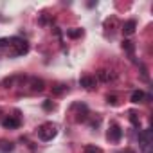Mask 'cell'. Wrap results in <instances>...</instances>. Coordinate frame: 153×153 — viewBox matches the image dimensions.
I'll use <instances>...</instances> for the list:
<instances>
[{"instance_id": "6da1fadb", "label": "cell", "mask_w": 153, "mask_h": 153, "mask_svg": "<svg viewBox=\"0 0 153 153\" xmlns=\"http://www.w3.org/2000/svg\"><path fill=\"white\" fill-rule=\"evenodd\" d=\"M56 133H58V128L52 123H43L42 126H38V137L42 140H51L56 137Z\"/></svg>"}, {"instance_id": "7a4b0ae2", "label": "cell", "mask_w": 153, "mask_h": 153, "mask_svg": "<svg viewBox=\"0 0 153 153\" xmlns=\"http://www.w3.org/2000/svg\"><path fill=\"white\" fill-rule=\"evenodd\" d=\"M9 47H13L11 56H22V54H27V51H29L27 42L22 40V38H11L9 40Z\"/></svg>"}, {"instance_id": "3957f363", "label": "cell", "mask_w": 153, "mask_h": 153, "mask_svg": "<svg viewBox=\"0 0 153 153\" xmlns=\"http://www.w3.org/2000/svg\"><path fill=\"white\" fill-rule=\"evenodd\" d=\"M121 137H123V130H121V126H119V124H115V123H112V124H110V128H108L106 139H108L110 142H119V140H121Z\"/></svg>"}, {"instance_id": "277c9868", "label": "cell", "mask_w": 153, "mask_h": 153, "mask_svg": "<svg viewBox=\"0 0 153 153\" xmlns=\"http://www.w3.org/2000/svg\"><path fill=\"white\" fill-rule=\"evenodd\" d=\"M72 110H76V121H78V123H85L88 119V108H87V105L76 103L72 106Z\"/></svg>"}, {"instance_id": "5b68a950", "label": "cell", "mask_w": 153, "mask_h": 153, "mask_svg": "<svg viewBox=\"0 0 153 153\" xmlns=\"http://www.w3.org/2000/svg\"><path fill=\"white\" fill-rule=\"evenodd\" d=\"M29 87H31V92H43L45 90L43 79H38V78H31L29 79Z\"/></svg>"}, {"instance_id": "8992f818", "label": "cell", "mask_w": 153, "mask_h": 153, "mask_svg": "<svg viewBox=\"0 0 153 153\" xmlns=\"http://www.w3.org/2000/svg\"><path fill=\"white\" fill-rule=\"evenodd\" d=\"M79 85L83 88H87V90H92L96 87V78L94 76H83V78L79 79Z\"/></svg>"}, {"instance_id": "52a82bcc", "label": "cell", "mask_w": 153, "mask_h": 153, "mask_svg": "<svg viewBox=\"0 0 153 153\" xmlns=\"http://www.w3.org/2000/svg\"><path fill=\"white\" fill-rule=\"evenodd\" d=\"M20 119L18 117H6L4 121H2V126L4 128H9V130H16L18 126H20Z\"/></svg>"}, {"instance_id": "ba28073f", "label": "cell", "mask_w": 153, "mask_h": 153, "mask_svg": "<svg viewBox=\"0 0 153 153\" xmlns=\"http://www.w3.org/2000/svg\"><path fill=\"white\" fill-rule=\"evenodd\" d=\"M135 29H137V22H135V20H128V22H124V25H123V33H124L126 36H131V34L135 33Z\"/></svg>"}, {"instance_id": "9c48e42d", "label": "cell", "mask_w": 153, "mask_h": 153, "mask_svg": "<svg viewBox=\"0 0 153 153\" xmlns=\"http://www.w3.org/2000/svg\"><path fill=\"white\" fill-rule=\"evenodd\" d=\"M123 51L128 52L130 58H133V54H135V43H133L131 40H124V42H123Z\"/></svg>"}, {"instance_id": "30bf717a", "label": "cell", "mask_w": 153, "mask_h": 153, "mask_svg": "<svg viewBox=\"0 0 153 153\" xmlns=\"http://www.w3.org/2000/svg\"><path fill=\"white\" fill-rule=\"evenodd\" d=\"M144 97H146V94H144L142 90H135V92L131 94V97H130V99H131V103H135V105H137V103H142V101H144Z\"/></svg>"}, {"instance_id": "8fae6325", "label": "cell", "mask_w": 153, "mask_h": 153, "mask_svg": "<svg viewBox=\"0 0 153 153\" xmlns=\"http://www.w3.org/2000/svg\"><path fill=\"white\" fill-rule=\"evenodd\" d=\"M67 92V85H63V83H56L54 87H52V94L54 96H61V94H65Z\"/></svg>"}, {"instance_id": "7c38bea8", "label": "cell", "mask_w": 153, "mask_h": 153, "mask_svg": "<svg viewBox=\"0 0 153 153\" xmlns=\"http://www.w3.org/2000/svg\"><path fill=\"white\" fill-rule=\"evenodd\" d=\"M13 142H7V140H0V151H4V153H7V151H13Z\"/></svg>"}, {"instance_id": "4fadbf2b", "label": "cell", "mask_w": 153, "mask_h": 153, "mask_svg": "<svg viewBox=\"0 0 153 153\" xmlns=\"http://www.w3.org/2000/svg\"><path fill=\"white\" fill-rule=\"evenodd\" d=\"M83 151H85V153H103V149H101V148H97V146H94V144L85 146V148H83Z\"/></svg>"}, {"instance_id": "5bb4252c", "label": "cell", "mask_w": 153, "mask_h": 153, "mask_svg": "<svg viewBox=\"0 0 153 153\" xmlns=\"http://www.w3.org/2000/svg\"><path fill=\"white\" fill-rule=\"evenodd\" d=\"M81 34H83L81 29H68L67 31V36H70V38H79Z\"/></svg>"}, {"instance_id": "9a60e30c", "label": "cell", "mask_w": 153, "mask_h": 153, "mask_svg": "<svg viewBox=\"0 0 153 153\" xmlns=\"http://www.w3.org/2000/svg\"><path fill=\"white\" fill-rule=\"evenodd\" d=\"M97 76H99V79H101V81H108V79H110V74H108L106 70H99Z\"/></svg>"}, {"instance_id": "2e32d148", "label": "cell", "mask_w": 153, "mask_h": 153, "mask_svg": "<svg viewBox=\"0 0 153 153\" xmlns=\"http://www.w3.org/2000/svg\"><path fill=\"white\" fill-rule=\"evenodd\" d=\"M106 99H108V103H110V105H119V97H117L115 94H110Z\"/></svg>"}, {"instance_id": "e0dca14e", "label": "cell", "mask_w": 153, "mask_h": 153, "mask_svg": "<svg viewBox=\"0 0 153 153\" xmlns=\"http://www.w3.org/2000/svg\"><path fill=\"white\" fill-rule=\"evenodd\" d=\"M43 108H45V110H54V108H56V105H54L51 99H47V101L43 103Z\"/></svg>"}, {"instance_id": "ac0fdd59", "label": "cell", "mask_w": 153, "mask_h": 153, "mask_svg": "<svg viewBox=\"0 0 153 153\" xmlns=\"http://www.w3.org/2000/svg\"><path fill=\"white\" fill-rule=\"evenodd\" d=\"M130 121L133 126H139V119H137V114L135 112H130Z\"/></svg>"}, {"instance_id": "d6986e66", "label": "cell", "mask_w": 153, "mask_h": 153, "mask_svg": "<svg viewBox=\"0 0 153 153\" xmlns=\"http://www.w3.org/2000/svg\"><path fill=\"white\" fill-rule=\"evenodd\" d=\"M0 114H2V112H0Z\"/></svg>"}]
</instances>
